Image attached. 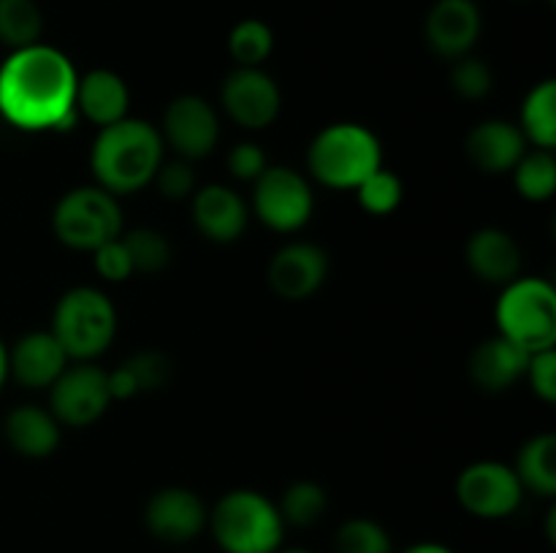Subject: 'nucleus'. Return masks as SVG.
Returning <instances> with one entry per match:
<instances>
[{
	"label": "nucleus",
	"mask_w": 556,
	"mask_h": 553,
	"mask_svg": "<svg viewBox=\"0 0 556 553\" xmlns=\"http://www.w3.org/2000/svg\"><path fill=\"white\" fill-rule=\"evenodd\" d=\"M74 63L47 43L11 49L0 65V117L20 130H65L76 123Z\"/></svg>",
	"instance_id": "f257e3e1"
},
{
	"label": "nucleus",
	"mask_w": 556,
	"mask_h": 553,
	"mask_svg": "<svg viewBox=\"0 0 556 553\" xmlns=\"http://www.w3.org/2000/svg\"><path fill=\"white\" fill-rule=\"evenodd\" d=\"M163 163V136L144 119L125 117L98 130L90 168L98 184L114 195H128L152 182Z\"/></svg>",
	"instance_id": "f03ea898"
},
{
	"label": "nucleus",
	"mask_w": 556,
	"mask_h": 553,
	"mask_svg": "<svg viewBox=\"0 0 556 553\" xmlns=\"http://www.w3.org/2000/svg\"><path fill=\"white\" fill-rule=\"evenodd\" d=\"M206 526L223 553H275L286 537V520L269 497L237 488L217 499Z\"/></svg>",
	"instance_id": "7ed1b4c3"
},
{
	"label": "nucleus",
	"mask_w": 556,
	"mask_h": 553,
	"mask_svg": "<svg viewBox=\"0 0 556 553\" xmlns=\"http://www.w3.org/2000/svg\"><path fill=\"white\" fill-rule=\"evenodd\" d=\"M307 166L320 184L334 190H356L383 166L378 136L356 123H337L320 130L307 152Z\"/></svg>",
	"instance_id": "20e7f679"
},
{
	"label": "nucleus",
	"mask_w": 556,
	"mask_h": 553,
	"mask_svg": "<svg viewBox=\"0 0 556 553\" xmlns=\"http://www.w3.org/2000/svg\"><path fill=\"white\" fill-rule=\"evenodd\" d=\"M54 339L74 361H92L112 345L117 334V312L106 293L81 285L63 293L52 314Z\"/></svg>",
	"instance_id": "39448f33"
},
{
	"label": "nucleus",
	"mask_w": 556,
	"mask_h": 553,
	"mask_svg": "<svg viewBox=\"0 0 556 553\" xmlns=\"http://www.w3.org/2000/svg\"><path fill=\"white\" fill-rule=\"evenodd\" d=\"M500 336L521 350H548L556 342V293L546 280H514L497 301Z\"/></svg>",
	"instance_id": "423d86ee"
},
{
	"label": "nucleus",
	"mask_w": 556,
	"mask_h": 553,
	"mask_svg": "<svg viewBox=\"0 0 556 553\" xmlns=\"http://www.w3.org/2000/svg\"><path fill=\"white\" fill-rule=\"evenodd\" d=\"M52 228L65 247L92 253L101 244L123 236V211L117 195L103 190L101 184L68 190L54 206Z\"/></svg>",
	"instance_id": "0eeeda50"
},
{
	"label": "nucleus",
	"mask_w": 556,
	"mask_h": 553,
	"mask_svg": "<svg viewBox=\"0 0 556 553\" xmlns=\"http://www.w3.org/2000/svg\"><path fill=\"white\" fill-rule=\"evenodd\" d=\"M313 188L299 171L288 166H266L255 179L253 209L271 231H299L313 217Z\"/></svg>",
	"instance_id": "6e6552de"
},
{
	"label": "nucleus",
	"mask_w": 556,
	"mask_h": 553,
	"mask_svg": "<svg viewBox=\"0 0 556 553\" xmlns=\"http://www.w3.org/2000/svg\"><path fill=\"white\" fill-rule=\"evenodd\" d=\"M109 394V372L90 361L65 366V372L49 385V412L60 426H90L112 404Z\"/></svg>",
	"instance_id": "1a4fd4ad"
},
{
	"label": "nucleus",
	"mask_w": 556,
	"mask_h": 553,
	"mask_svg": "<svg viewBox=\"0 0 556 553\" xmlns=\"http://www.w3.org/2000/svg\"><path fill=\"white\" fill-rule=\"evenodd\" d=\"M456 499L476 518H508L519 510L525 488L514 466L500 461H478L467 466L456 480Z\"/></svg>",
	"instance_id": "9d476101"
},
{
	"label": "nucleus",
	"mask_w": 556,
	"mask_h": 553,
	"mask_svg": "<svg viewBox=\"0 0 556 553\" xmlns=\"http://www.w3.org/2000/svg\"><path fill=\"white\" fill-rule=\"evenodd\" d=\"M220 101L228 117L250 130H261L275 123L282 106L280 87L266 70L239 68V65L223 81Z\"/></svg>",
	"instance_id": "9b49d317"
},
{
	"label": "nucleus",
	"mask_w": 556,
	"mask_h": 553,
	"mask_svg": "<svg viewBox=\"0 0 556 553\" xmlns=\"http://www.w3.org/2000/svg\"><path fill=\"white\" fill-rule=\"evenodd\" d=\"M161 136L182 160H199L217 146L220 123L201 95H179L163 114Z\"/></svg>",
	"instance_id": "f8f14e48"
},
{
	"label": "nucleus",
	"mask_w": 556,
	"mask_h": 553,
	"mask_svg": "<svg viewBox=\"0 0 556 553\" xmlns=\"http://www.w3.org/2000/svg\"><path fill=\"white\" fill-rule=\"evenodd\" d=\"M206 520H210V510L204 499L190 488H161L152 493L144 507V524L150 535L168 545L195 540L206 529Z\"/></svg>",
	"instance_id": "ddd939ff"
},
{
	"label": "nucleus",
	"mask_w": 556,
	"mask_h": 553,
	"mask_svg": "<svg viewBox=\"0 0 556 553\" xmlns=\"http://www.w3.org/2000/svg\"><path fill=\"white\" fill-rule=\"evenodd\" d=\"M424 36L432 52L445 60L470 54L481 36V11L476 0H434L424 22Z\"/></svg>",
	"instance_id": "4468645a"
},
{
	"label": "nucleus",
	"mask_w": 556,
	"mask_h": 553,
	"mask_svg": "<svg viewBox=\"0 0 556 553\" xmlns=\"http://www.w3.org/2000/svg\"><path fill=\"white\" fill-rule=\"evenodd\" d=\"M326 274H329V258L324 249L309 242L286 244L271 258L269 271H266L271 291L288 301H302L313 296L326 282Z\"/></svg>",
	"instance_id": "2eb2a0df"
},
{
	"label": "nucleus",
	"mask_w": 556,
	"mask_h": 553,
	"mask_svg": "<svg viewBox=\"0 0 556 553\" xmlns=\"http://www.w3.org/2000/svg\"><path fill=\"white\" fill-rule=\"evenodd\" d=\"M68 361V352L52 331H30L9 350V374L25 388H49L65 372Z\"/></svg>",
	"instance_id": "dca6fc26"
},
{
	"label": "nucleus",
	"mask_w": 556,
	"mask_h": 553,
	"mask_svg": "<svg viewBox=\"0 0 556 553\" xmlns=\"http://www.w3.org/2000/svg\"><path fill=\"white\" fill-rule=\"evenodd\" d=\"M193 222L212 242H237L248 228V206L226 184H206L193 193Z\"/></svg>",
	"instance_id": "f3484780"
},
{
	"label": "nucleus",
	"mask_w": 556,
	"mask_h": 553,
	"mask_svg": "<svg viewBox=\"0 0 556 553\" xmlns=\"http://www.w3.org/2000/svg\"><path fill=\"white\" fill-rule=\"evenodd\" d=\"M525 152V133L519 125L508 123V119H486L467 136V155L476 163V168L486 173L514 171Z\"/></svg>",
	"instance_id": "a211bd4d"
},
{
	"label": "nucleus",
	"mask_w": 556,
	"mask_h": 553,
	"mask_svg": "<svg viewBox=\"0 0 556 553\" xmlns=\"http://www.w3.org/2000/svg\"><path fill=\"white\" fill-rule=\"evenodd\" d=\"M467 266L472 274L492 285H508L519 276L521 249L503 228H481L467 242Z\"/></svg>",
	"instance_id": "6ab92c4d"
},
{
	"label": "nucleus",
	"mask_w": 556,
	"mask_h": 553,
	"mask_svg": "<svg viewBox=\"0 0 556 553\" xmlns=\"http://www.w3.org/2000/svg\"><path fill=\"white\" fill-rule=\"evenodd\" d=\"M130 92L119 74L109 68L87 70L76 85V114L90 119L98 128L119 123L128 117Z\"/></svg>",
	"instance_id": "aec40b11"
},
{
	"label": "nucleus",
	"mask_w": 556,
	"mask_h": 553,
	"mask_svg": "<svg viewBox=\"0 0 556 553\" xmlns=\"http://www.w3.org/2000/svg\"><path fill=\"white\" fill-rule=\"evenodd\" d=\"M527 361H530V352L497 334L472 350L470 377L476 380L478 388L503 394V390H508L510 385L525 377Z\"/></svg>",
	"instance_id": "412c9836"
},
{
	"label": "nucleus",
	"mask_w": 556,
	"mask_h": 553,
	"mask_svg": "<svg viewBox=\"0 0 556 553\" xmlns=\"http://www.w3.org/2000/svg\"><path fill=\"white\" fill-rule=\"evenodd\" d=\"M5 442L27 459H47L60 445V423L49 410L36 404H22L11 410L3 421Z\"/></svg>",
	"instance_id": "4be33fe9"
},
{
	"label": "nucleus",
	"mask_w": 556,
	"mask_h": 553,
	"mask_svg": "<svg viewBox=\"0 0 556 553\" xmlns=\"http://www.w3.org/2000/svg\"><path fill=\"white\" fill-rule=\"evenodd\" d=\"M525 491L552 499L556 493V437L538 434L521 448L519 461L514 466Z\"/></svg>",
	"instance_id": "5701e85b"
},
{
	"label": "nucleus",
	"mask_w": 556,
	"mask_h": 553,
	"mask_svg": "<svg viewBox=\"0 0 556 553\" xmlns=\"http://www.w3.org/2000/svg\"><path fill=\"white\" fill-rule=\"evenodd\" d=\"M521 133L538 150H554L556 146V81L546 79L532 87L530 95L521 106Z\"/></svg>",
	"instance_id": "b1692460"
},
{
	"label": "nucleus",
	"mask_w": 556,
	"mask_h": 553,
	"mask_svg": "<svg viewBox=\"0 0 556 553\" xmlns=\"http://www.w3.org/2000/svg\"><path fill=\"white\" fill-rule=\"evenodd\" d=\"M43 14L36 0H0V43L9 49L41 41Z\"/></svg>",
	"instance_id": "393cba45"
},
{
	"label": "nucleus",
	"mask_w": 556,
	"mask_h": 553,
	"mask_svg": "<svg viewBox=\"0 0 556 553\" xmlns=\"http://www.w3.org/2000/svg\"><path fill=\"white\" fill-rule=\"evenodd\" d=\"M326 507H329L326 491L313 480L291 483V486L286 488V493H282L280 504H277L286 526L291 524L299 526V529H307V526L318 524V520L324 518Z\"/></svg>",
	"instance_id": "a878e982"
},
{
	"label": "nucleus",
	"mask_w": 556,
	"mask_h": 553,
	"mask_svg": "<svg viewBox=\"0 0 556 553\" xmlns=\"http://www.w3.org/2000/svg\"><path fill=\"white\" fill-rule=\"evenodd\" d=\"M275 49V33L261 20H242L228 36V52L239 68H261Z\"/></svg>",
	"instance_id": "bb28decb"
},
{
	"label": "nucleus",
	"mask_w": 556,
	"mask_h": 553,
	"mask_svg": "<svg viewBox=\"0 0 556 553\" xmlns=\"http://www.w3.org/2000/svg\"><path fill=\"white\" fill-rule=\"evenodd\" d=\"M516 190L527 201H546L556 190V160L552 150L525 152L521 160L514 166Z\"/></svg>",
	"instance_id": "cd10ccee"
},
{
	"label": "nucleus",
	"mask_w": 556,
	"mask_h": 553,
	"mask_svg": "<svg viewBox=\"0 0 556 553\" xmlns=\"http://www.w3.org/2000/svg\"><path fill=\"white\" fill-rule=\"evenodd\" d=\"M123 244L134 263V274H157L172 260V244L155 228H136L123 236Z\"/></svg>",
	"instance_id": "c85d7f7f"
},
{
	"label": "nucleus",
	"mask_w": 556,
	"mask_h": 553,
	"mask_svg": "<svg viewBox=\"0 0 556 553\" xmlns=\"http://www.w3.org/2000/svg\"><path fill=\"white\" fill-rule=\"evenodd\" d=\"M337 553H394L391 537L378 520L351 518L337 529L334 537Z\"/></svg>",
	"instance_id": "c756f323"
},
{
	"label": "nucleus",
	"mask_w": 556,
	"mask_h": 553,
	"mask_svg": "<svg viewBox=\"0 0 556 553\" xmlns=\"http://www.w3.org/2000/svg\"><path fill=\"white\" fill-rule=\"evenodd\" d=\"M356 190L358 201H362V206L369 215H391V211L402 204V195H405L402 179L396 177V173L386 171L383 166H380L378 171L369 173Z\"/></svg>",
	"instance_id": "7c9ffc66"
},
{
	"label": "nucleus",
	"mask_w": 556,
	"mask_h": 553,
	"mask_svg": "<svg viewBox=\"0 0 556 553\" xmlns=\"http://www.w3.org/2000/svg\"><path fill=\"white\" fill-rule=\"evenodd\" d=\"M451 87L459 92L467 101H481L492 92L494 87V74L481 57H472V54H465V57L454 60V68H451Z\"/></svg>",
	"instance_id": "2f4dec72"
},
{
	"label": "nucleus",
	"mask_w": 556,
	"mask_h": 553,
	"mask_svg": "<svg viewBox=\"0 0 556 553\" xmlns=\"http://www.w3.org/2000/svg\"><path fill=\"white\" fill-rule=\"evenodd\" d=\"M152 182L157 184V190H161L166 198L172 201H182V198H190V195L195 193V173L193 168L188 166V160H163L161 168L155 171V177H152Z\"/></svg>",
	"instance_id": "473e14b6"
},
{
	"label": "nucleus",
	"mask_w": 556,
	"mask_h": 553,
	"mask_svg": "<svg viewBox=\"0 0 556 553\" xmlns=\"http://www.w3.org/2000/svg\"><path fill=\"white\" fill-rule=\"evenodd\" d=\"M123 366L130 372V377H134L139 394L141 390H155V388H161V385H166L168 372H172V366H168V358L161 356V352H152V350L128 358Z\"/></svg>",
	"instance_id": "72a5a7b5"
},
{
	"label": "nucleus",
	"mask_w": 556,
	"mask_h": 553,
	"mask_svg": "<svg viewBox=\"0 0 556 553\" xmlns=\"http://www.w3.org/2000/svg\"><path fill=\"white\" fill-rule=\"evenodd\" d=\"M525 377L530 380L532 390H535L543 401H548V404L556 401V350L554 347L530 352Z\"/></svg>",
	"instance_id": "f704fd0d"
},
{
	"label": "nucleus",
	"mask_w": 556,
	"mask_h": 553,
	"mask_svg": "<svg viewBox=\"0 0 556 553\" xmlns=\"http://www.w3.org/2000/svg\"><path fill=\"white\" fill-rule=\"evenodd\" d=\"M92 260H96V269L103 280L119 282L128 280L134 274V263H130V255L125 249L123 236L112 239V242L101 244L98 249H92Z\"/></svg>",
	"instance_id": "c9c22d12"
},
{
	"label": "nucleus",
	"mask_w": 556,
	"mask_h": 553,
	"mask_svg": "<svg viewBox=\"0 0 556 553\" xmlns=\"http://www.w3.org/2000/svg\"><path fill=\"white\" fill-rule=\"evenodd\" d=\"M228 168H231L233 177L242 179V182H255V179L266 171L264 150H261L258 144H253V141H242V144L233 146L231 155H228Z\"/></svg>",
	"instance_id": "e433bc0d"
},
{
	"label": "nucleus",
	"mask_w": 556,
	"mask_h": 553,
	"mask_svg": "<svg viewBox=\"0 0 556 553\" xmlns=\"http://www.w3.org/2000/svg\"><path fill=\"white\" fill-rule=\"evenodd\" d=\"M405 553H454L443 542H416V545L405 548Z\"/></svg>",
	"instance_id": "4c0bfd02"
},
{
	"label": "nucleus",
	"mask_w": 556,
	"mask_h": 553,
	"mask_svg": "<svg viewBox=\"0 0 556 553\" xmlns=\"http://www.w3.org/2000/svg\"><path fill=\"white\" fill-rule=\"evenodd\" d=\"M5 380H9V350H5L3 339H0V388L5 385Z\"/></svg>",
	"instance_id": "58836bf2"
},
{
	"label": "nucleus",
	"mask_w": 556,
	"mask_h": 553,
	"mask_svg": "<svg viewBox=\"0 0 556 553\" xmlns=\"http://www.w3.org/2000/svg\"><path fill=\"white\" fill-rule=\"evenodd\" d=\"M275 553H309V551H302V548H293V551H275Z\"/></svg>",
	"instance_id": "ea45409f"
}]
</instances>
